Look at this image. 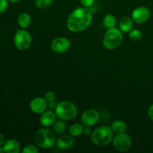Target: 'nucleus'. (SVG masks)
I'll use <instances>...</instances> for the list:
<instances>
[{
	"label": "nucleus",
	"instance_id": "nucleus-1",
	"mask_svg": "<svg viewBox=\"0 0 153 153\" xmlns=\"http://www.w3.org/2000/svg\"><path fill=\"white\" fill-rule=\"evenodd\" d=\"M92 22V14L86 7H79L69 16L67 22V28L72 32L85 31Z\"/></svg>",
	"mask_w": 153,
	"mask_h": 153
},
{
	"label": "nucleus",
	"instance_id": "nucleus-2",
	"mask_svg": "<svg viewBox=\"0 0 153 153\" xmlns=\"http://www.w3.org/2000/svg\"><path fill=\"white\" fill-rule=\"evenodd\" d=\"M114 131L111 127L102 126L94 130L91 135L92 143L97 146H104L109 144L114 139Z\"/></svg>",
	"mask_w": 153,
	"mask_h": 153
},
{
	"label": "nucleus",
	"instance_id": "nucleus-3",
	"mask_svg": "<svg viewBox=\"0 0 153 153\" xmlns=\"http://www.w3.org/2000/svg\"><path fill=\"white\" fill-rule=\"evenodd\" d=\"M34 139L36 145L42 149L52 148L56 142L53 131L46 128L37 130L34 134Z\"/></svg>",
	"mask_w": 153,
	"mask_h": 153
},
{
	"label": "nucleus",
	"instance_id": "nucleus-4",
	"mask_svg": "<svg viewBox=\"0 0 153 153\" xmlns=\"http://www.w3.org/2000/svg\"><path fill=\"white\" fill-rule=\"evenodd\" d=\"M78 114V109L73 102L62 101L56 105L55 114L59 119L63 120H70L74 119Z\"/></svg>",
	"mask_w": 153,
	"mask_h": 153
},
{
	"label": "nucleus",
	"instance_id": "nucleus-5",
	"mask_svg": "<svg viewBox=\"0 0 153 153\" xmlns=\"http://www.w3.org/2000/svg\"><path fill=\"white\" fill-rule=\"evenodd\" d=\"M123 36L120 29L114 28H108L103 37V45L109 50L115 49L122 43Z\"/></svg>",
	"mask_w": 153,
	"mask_h": 153
},
{
	"label": "nucleus",
	"instance_id": "nucleus-6",
	"mask_svg": "<svg viewBox=\"0 0 153 153\" xmlns=\"http://www.w3.org/2000/svg\"><path fill=\"white\" fill-rule=\"evenodd\" d=\"M14 45L19 50H26L32 43V37L30 33L24 28L16 31L14 35Z\"/></svg>",
	"mask_w": 153,
	"mask_h": 153
},
{
	"label": "nucleus",
	"instance_id": "nucleus-7",
	"mask_svg": "<svg viewBox=\"0 0 153 153\" xmlns=\"http://www.w3.org/2000/svg\"><path fill=\"white\" fill-rule=\"evenodd\" d=\"M113 144L115 149L119 152H126L131 146V139L125 132L117 134L114 137Z\"/></svg>",
	"mask_w": 153,
	"mask_h": 153
},
{
	"label": "nucleus",
	"instance_id": "nucleus-8",
	"mask_svg": "<svg viewBox=\"0 0 153 153\" xmlns=\"http://www.w3.org/2000/svg\"><path fill=\"white\" fill-rule=\"evenodd\" d=\"M100 113L96 109H87L83 112L81 117L82 123L85 126H92L97 124L100 120Z\"/></svg>",
	"mask_w": 153,
	"mask_h": 153
},
{
	"label": "nucleus",
	"instance_id": "nucleus-9",
	"mask_svg": "<svg viewBox=\"0 0 153 153\" xmlns=\"http://www.w3.org/2000/svg\"><path fill=\"white\" fill-rule=\"evenodd\" d=\"M71 46V43L64 37H58L54 39L51 43V49L55 53H64L69 50Z\"/></svg>",
	"mask_w": 153,
	"mask_h": 153
},
{
	"label": "nucleus",
	"instance_id": "nucleus-10",
	"mask_svg": "<svg viewBox=\"0 0 153 153\" xmlns=\"http://www.w3.org/2000/svg\"><path fill=\"white\" fill-rule=\"evenodd\" d=\"M150 16L149 10L146 7L140 6V7H136L131 13V19L136 23L141 24L146 22Z\"/></svg>",
	"mask_w": 153,
	"mask_h": 153
},
{
	"label": "nucleus",
	"instance_id": "nucleus-11",
	"mask_svg": "<svg viewBox=\"0 0 153 153\" xmlns=\"http://www.w3.org/2000/svg\"><path fill=\"white\" fill-rule=\"evenodd\" d=\"M48 104L46 100L42 97H36L34 98L30 102V109L31 111L37 114H41L43 112L46 111L48 107Z\"/></svg>",
	"mask_w": 153,
	"mask_h": 153
},
{
	"label": "nucleus",
	"instance_id": "nucleus-12",
	"mask_svg": "<svg viewBox=\"0 0 153 153\" xmlns=\"http://www.w3.org/2000/svg\"><path fill=\"white\" fill-rule=\"evenodd\" d=\"M55 144L60 149H69L73 147L74 144V139L72 135L63 134L57 139Z\"/></svg>",
	"mask_w": 153,
	"mask_h": 153
},
{
	"label": "nucleus",
	"instance_id": "nucleus-13",
	"mask_svg": "<svg viewBox=\"0 0 153 153\" xmlns=\"http://www.w3.org/2000/svg\"><path fill=\"white\" fill-rule=\"evenodd\" d=\"M56 117L55 113L52 111H45L41 114L40 117V124L45 127L50 126L56 121Z\"/></svg>",
	"mask_w": 153,
	"mask_h": 153
},
{
	"label": "nucleus",
	"instance_id": "nucleus-14",
	"mask_svg": "<svg viewBox=\"0 0 153 153\" xmlns=\"http://www.w3.org/2000/svg\"><path fill=\"white\" fill-rule=\"evenodd\" d=\"M4 152L7 153H19L20 152V146L17 140L15 139H9L6 140L3 145Z\"/></svg>",
	"mask_w": 153,
	"mask_h": 153
},
{
	"label": "nucleus",
	"instance_id": "nucleus-15",
	"mask_svg": "<svg viewBox=\"0 0 153 153\" xmlns=\"http://www.w3.org/2000/svg\"><path fill=\"white\" fill-rule=\"evenodd\" d=\"M119 27L121 31L128 33L132 29L133 20L129 16H124L120 19L119 22Z\"/></svg>",
	"mask_w": 153,
	"mask_h": 153
},
{
	"label": "nucleus",
	"instance_id": "nucleus-16",
	"mask_svg": "<svg viewBox=\"0 0 153 153\" xmlns=\"http://www.w3.org/2000/svg\"><path fill=\"white\" fill-rule=\"evenodd\" d=\"M18 24H19V27L22 28H27L30 25L31 22V18L29 13H22L19 14L18 16L17 19Z\"/></svg>",
	"mask_w": 153,
	"mask_h": 153
},
{
	"label": "nucleus",
	"instance_id": "nucleus-17",
	"mask_svg": "<svg viewBox=\"0 0 153 153\" xmlns=\"http://www.w3.org/2000/svg\"><path fill=\"white\" fill-rule=\"evenodd\" d=\"M111 128L113 130L114 132L117 133V134H120V133H123L126 131L127 126L126 123L123 120H116L112 123Z\"/></svg>",
	"mask_w": 153,
	"mask_h": 153
},
{
	"label": "nucleus",
	"instance_id": "nucleus-18",
	"mask_svg": "<svg viewBox=\"0 0 153 153\" xmlns=\"http://www.w3.org/2000/svg\"><path fill=\"white\" fill-rule=\"evenodd\" d=\"M84 125L82 123H74L69 128V132L73 137H79L84 132Z\"/></svg>",
	"mask_w": 153,
	"mask_h": 153
},
{
	"label": "nucleus",
	"instance_id": "nucleus-19",
	"mask_svg": "<svg viewBox=\"0 0 153 153\" xmlns=\"http://www.w3.org/2000/svg\"><path fill=\"white\" fill-rule=\"evenodd\" d=\"M53 130L56 134H63L67 130V125L63 120H56L53 124Z\"/></svg>",
	"mask_w": 153,
	"mask_h": 153
},
{
	"label": "nucleus",
	"instance_id": "nucleus-20",
	"mask_svg": "<svg viewBox=\"0 0 153 153\" xmlns=\"http://www.w3.org/2000/svg\"><path fill=\"white\" fill-rule=\"evenodd\" d=\"M103 24L105 28H111L115 27L117 24V19L113 14H106L103 18Z\"/></svg>",
	"mask_w": 153,
	"mask_h": 153
},
{
	"label": "nucleus",
	"instance_id": "nucleus-21",
	"mask_svg": "<svg viewBox=\"0 0 153 153\" xmlns=\"http://www.w3.org/2000/svg\"><path fill=\"white\" fill-rule=\"evenodd\" d=\"M128 37L133 41H138L141 39L142 34L138 29H131L128 32Z\"/></svg>",
	"mask_w": 153,
	"mask_h": 153
},
{
	"label": "nucleus",
	"instance_id": "nucleus-22",
	"mask_svg": "<svg viewBox=\"0 0 153 153\" xmlns=\"http://www.w3.org/2000/svg\"><path fill=\"white\" fill-rule=\"evenodd\" d=\"M52 0H34V4L38 8L44 9L50 6Z\"/></svg>",
	"mask_w": 153,
	"mask_h": 153
},
{
	"label": "nucleus",
	"instance_id": "nucleus-23",
	"mask_svg": "<svg viewBox=\"0 0 153 153\" xmlns=\"http://www.w3.org/2000/svg\"><path fill=\"white\" fill-rule=\"evenodd\" d=\"M38 152L39 150L37 146L33 144L27 145L24 147V149L22 151V153H38Z\"/></svg>",
	"mask_w": 153,
	"mask_h": 153
},
{
	"label": "nucleus",
	"instance_id": "nucleus-24",
	"mask_svg": "<svg viewBox=\"0 0 153 153\" xmlns=\"http://www.w3.org/2000/svg\"><path fill=\"white\" fill-rule=\"evenodd\" d=\"M44 99L47 101L48 103L51 102L52 101H55V95L54 94V92L52 91H48L44 95Z\"/></svg>",
	"mask_w": 153,
	"mask_h": 153
},
{
	"label": "nucleus",
	"instance_id": "nucleus-25",
	"mask_svg": "<svg viewBox=\"0 0 153 153\" xmlns=\"http://www.w3.org/2000/svg\"><path fill=\"white\" fill-rule=\"evenodd\" d=\"M8 7V1L7 0H0V13L5 11Z\"/></svg>",
	"mask_w": 153,
	"mask_h": 153
},
{
	"label": "nucleus",
	"instance_id": "nucleus-26",
	"mask_svg": "<svg viewBox=\"0 0 153 153\" xmlns=\"http://www.w3.org/2000/svg\"><path fill=\"white\" fill-rule=\"evenodd\" d=\"M81 4L84 6V7H89L94 4L95 0H80Z\"/></svg>",
	"mask_w": 153,
	"mask_h": 153
},
{
	"label": "nucleus",
	"instance_id": "nucleus-27",
	"mask_svg": "<svg viewBox=\"0 0 153 153\" xmlns=\"http://www.w3.org/2000/svg\"><path fill=\"white\" fill-rule=\"evenodd\" d=\"M148 116H149V119L153 121V104L149 108V110H148Z\"/></svg>",
	"mask_w": 153,
	"mask_h": 153
},
{
	"label": "nucleus",
	"instance_id": "nucleus-28",
	"mask_svg": "<svg viewBox=\"0 0 153 153\" xmlns=\"http://www.w3.org/2000/svg\"><path fill=\"white\" fill-rule=\"evenodd\" d=\"M92 132H93V131H91L90 126H86L85 128V129H84V133H85L86 135H91Z\"/></svg>",
	"mask_w": 153,
	"mask_h": 153
},
{
	"label": "nucleus",
	"instance_id": "nucleus-29",
	"mask_svg": "<svg viewBox=\"0 0 153 153\" xmlns=\"http://www.w3.org/2000/svg\"><path fill=\"white\" fill-rule=\"evenodd\" d=\"M5 137L1 133H0V146H3L5 143Z\"/></svg>",
	"mask_w": 153,
	"mask_h": 153
},
{
	"label": "nucleus",
	"instance_id": "nucleus-30",
	"mask_svg": "<svg viewBox=\"0 0 153 153\" xmlns=\"http://www.w3.org/2000/svg\"><path fill=\"white\" fill-rule=\"evenodd\" d=\"M3 152H4V147H2L1 146H0V153H3Z\"/></svg>",
	"mask_w": 153,
	"mask_h": 153
},
{
	"label": "nucleus",
	"instance_id": "nucleus-31",
	"mask_svg": "<svg viewBox=\"0 0 153 153\" xmlns=\"http://www.w3.org/2000/svg\"><path fill=\"white\" fill-rule=\"evenodd\" d=\"M8 1H10V2H13V3H15V2H17V1H19V0H7Z\"/></svg>",
	"mask_w": 153,
	"mask_h": 153
}]
</instances>
